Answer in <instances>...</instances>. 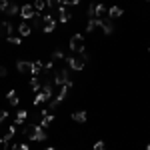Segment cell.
<instances>
[{
    "instance_id": "cell-28",
    "label": "cell",
    "mask_w": 150,
    "mask_h": 150,
    "mask_svg": "<svg viewBox=\"0 0 150 150\" xmlns=\"http://www.w3.org/2000/svg\"><path fill=\"white\" fill-rule=\"evenodd\" d=\"M8 4H10L8 0H0V12H4V10H6V8H8Z\"/></svg>"
},
{
    "instance_id": "cell-36",
    "label": "cell",
    "mask_w": 150,
    "mask_h": 150,
    "mask_svg": "<svg viewBox=\"0 0 150 150\" xmlns=\"http://www.w3.org/2000/svg\"><path fill=\"white\" fill-rule=\"evenodd\" d=\"M148 2H150V0H148Z\"/></svg>"
},
{
    "instance_id": "cell-35",
    "label": "cell",
    "mask_w": 150,
    "mask_h": 150,
    "mask_svg": "<svg viewBox=\"0 0 150 150\" xmlns=\"http://www.w3.org/2000/svg\"><path fill=\"white\" fill-rule=\"evenodd\" d=\"M46 150H56V148H46Z\"/></svg>"
},
{
    "instance_id": "cell-27",
    "label": "cell",
    "mask_w": 150,
    "mask_h": 150,
    "mask_svg": "<svg viewBox=\"0 0 150 150\" xmlns=\"http://www.w3.org/2000/svg\"><path fill=\"white\" fill-rule=\"evenodd\" d=\"M0 150H8V140L0 138Z\"/></svg>"
},
{
    "instance_id": "cell-19",
    "label": "cell",
    "mask_w": 150,
    "mask_h": 150,
    "mask_svg": "<svg viewBox=\"0 0 150 150\" xmlns=\"http://www.w3.org/2000/svg\"><path fill=\"white\" fill-rule=\"evenodd\" d=\"M46 6L48 8H60V6H62V0H46Z\"/></svg>"
},
{
    "instance_id": "cell-23",
    "label": "cell",
    "mask_w": 150,
    "mask_h": 150,
    "mask_svg": "<svg viewBox=\"0 0 150 150\" xmlns=\"http://www.w3.org/2000/svg\"><path fill=\"white\" fill-rule=\"evenodd\" d=\"M30 86H32V90H40V80H38V76H32Z\"/></svg>"
},
{
    "instance_id": "cell-20",
    "label": "cell",
    "mask_w": 150,
    "mask_h": 150,
    "mask_svg": "<svg viewBox=\"0 0 150 150\" xmlns=\"http://www.w3.org/2000/svg\"><path fill=\"white\" fill-rule=\"evenodd\" d=\"M32 6H34L36 12H40V10H44V8H46V2H44V0H36Z\"/></svg>"
},
{
    "instance_id": "cell-5",
    "label": "cell",
    "mask_w": 150,
    "mask_h": 150,
    "mask_svg": "<svg viewBox=\"0 0 150 150\" xmlns=\"http://www.w3.org/2000/svg\"><path fill=\"white\" fill-rule=\"evenodd\" d=\"M68 82H70L68 68H62V70H58L56 74H54V84H58V86H64V84H68Z\"/></svg>"
},
{
    "instance_id": "cell-9",
    "label": "cell",
    "mask_w": 150,
    "mask_h": 150,
    "mask_svg": "<svg viewBox=\"0 0 150 150\" xmlns=\"http://www.w3.org/2000/svg\"><path fill=\"white\" fill-rule=\"evenodd\" d=\"M100 28L104 30V34H112V32H114V24H112L110 18H102V20H100Z\"/></svg>"
},
{
    "instance_id": "cell-25",
    "label": "cell",
    "mask_w": 150,
    "mask_h": 150,
    "mask_svg": "<svg viewBox=\"0 0 150 150\" xmlns=\"http://www.w3.org/2000/svg\"><path fill=\"white\" fill-rule=\"evenodd\" d=\"M14 134H16V124H12V126L8 128V132H6V136H4V138H6V140H10L12 136H14Z\"/></svg>"
},
{
    "instance_id": "cell-17",
    "label": "cell",
    "mask_w": 150,
    "mask_h": 150,
    "mask_svg": "<svg viewBox=\"0 0 150 150\" xmlns=\"http://www.w3.org/2000/svg\"><path fill=\"white\" fill-rule=\"evenodd\" d=\"M4 12H6L8 16H14V14H18V12H20V8H18V6H16V4L12 2V4H8V8H6Z\"/></svg>"
},
{
    "instance_id": "cell-15",
    "label": "cell",
    "mask_w": 150,
    "mask_h": 150,
    "mask_svg": "<svg viewBox=\"0 0 150 150\" xmlns=\"http://www.w3.org/2000/svg\"><path fill=\"white\" fill-rule=\"evenodd\" d=\"M6 98H8V102H10L12 106H16V104H18V94H16V90L6 92Z\"/></svg>"
},
{
    "instance_id": "cell-13",
    "label": "cell",
    "mask_w": 150,
    "mask_h": 150,
    "mask_svg": "<svg viewBox=\"0 0 150 150\" xmlns=\"http://www.w3.org/2000/svg\"><path fill=\"white\" fill-rule=\"evenodd\" d=\"M18 32H20V36H28L30 32H32V26H30V24H26V22H20Z\"/></svg>"
},
{
    "instance_id": "cell-7",
    "label": "cell",
    "mask_w": 150,
    "mask_h": 150,
    "mask_svg": "<svg viewBox=\"0 0 150 150\" xmlns=\"http://www.w3.org/2000/svg\"><path fill=\"white\" fill-rule=\"evenodd\" d=\"M16 68H18V72H22V74H32V62H28V60H18V62H16Z\"/></svg>"
},
{
    "instance_id": "cell-8",
    "label": "cell",
    "mask_w": 150,
    "mask_h": 150,
    "mask_svg": "<svg viewBox=\"0 0 150 150\" xmlns=\"http://www.w3.org/2000/svg\"><path fill=\"white\" fill-rule=\"evenodd\" d=\"M54 28H56V22L52 20L50 14H46V16H44V28H42V30H44L46 34H50V32H54Z\"/></svg>"
},
{
    "instance_id": "cell-4",
    "label": "cell",
    "mask_w": 150,
    "mask_h": 150,
    "mask_svg": "<svg viewBox=\"0 0 150 150\" xmlns=\"http://www.w3.org/2000/svg\"><path fill=\"white\" fill-rule=\"evenodd\" d=\"M70 50L72 52H84V36L82 34H74L70 38Z\"/></svg>"
},
{
    "instance_id": "cell-11",
    "label": "cell",
    "mask_w": 150,
    "mask_h": 150,
    "mask_svg": "<svg viewBox=\"0 0 150 150\" xmlns=\"http://www.w3.org/2000/svg\"><path fill=\"white\" fill-rule=\"evenodd\" d=\"M122 16V8L120 6H110L108 8V18L112 20V18H120Z\"/></svg>"
},
{
    "instance_id": "cell-1",
    "label": "cell",
    "mask_w": 150,
    "mask_h": 150,
    "mask_svg": "<svg viewBox=\"0 0 150 150\" xmlns=\"http://www.w3.org/2000/svg\"><path fill=\"white\" fill-rule=\"evenodd\" d=\"M24 134H26L28 140H34V142L46 140V132H44V128L40 126V124H28V126L24 128Z\"/></svg>"
},
{
    "instance_id": "cell-34",
    "label": "cell",
    "mask_w": 150,
    "mask_h": 150,
    "mask_svg": "<svg viewBox=\"0 0 150 150\" xmlns=\"http://www.w3.org/2000/svg\"><path fill=\"white\" fill-rule=\"evenodd\" d=\"M146 150H150V144H148V146H146Z\"/></svg>"
},
{
    "instance_id": "cell-24",
    "label": "cell",
    "mask_w": 150,
    "mask_h": 150,
    "mask_svg": "<svg viewBox=\"0 0 150 150\" xmlns=\"http://www.w3.org/2000/svg\"><path fill=\"white\" fill-rule=\"evenodd\" d=\"M86 14H88V18H96V2H94V4H90V8H88V12H86Z\"/></svg>"
},
{
    "instance_id": "cell-29",
    "label": "cell",
    "mask_w": 150,
    "mask_h": 150,
    "mask_svg": "<svg viewBox=\"0 0 150 150\" xmlns=\"http://www.w3.org/2000/svg\"><path fill=\"white\" fill-rule=\"evenodd\" d=\"M12 150H30V146H28V144H16Z\"/></svg>"
},
{
    "instance_id": "cell-10",
    "label": "cell",
    "mask_w": 150,
    "mask_h": 150,
    "mask_svg": "<svg viewBox=\"0 0 150 150\" xmlns=\"http://www.w3.org/2000/svg\"><path fill=\"white\" fill-rule=\"evenodd\" d=\"M58 16H60V20H62V22H68L70 18H72V14H70L68 6H64V4H62V6L58 8Z\"/></svg>"
},
{
    "instance_id": "cell-16",
    "label": "cell",
    "mask_w": 150,
    "mask_h": 150,
    "mask_svg": "<svg viewBox=\"0 0 150 150\" xmlns=\"http://www.w3.org/2000/svg\"><path fill=\"white\" fill-rule=\"evenodd\" d=\"M52 122H54V114H46L44 118H42V122H40V126H42V128H48L50 124H52Z\"/></svg>"
},
{
    "instance_id": "cell-26",
    "label": "cell",
    "mask_w": 150,
    "mask_h": 150,
    "mask_svg": "<svg viewBox=\"0 0 150 150\" xmlns=\"http://www.w3.org/2000/svg\"><path fill=\"white\" fill-rule=\"evenodd\" d=\"M94 150H106V144H104L102 140H98V142L94 144Z\"/></svg>"
},
{
    "instance_id": "cell-2",
    "label": "cell",
    "mask_w": 150,
    "mask_h": 150,
    "mask_svg": "<svg viewBox=\"0 0 150 150\" xmlns=\"http://www.w3.org/2000/svg\"><path fill=\"white\" fill-rule=\"evenodd\" d=\"M86 58H88V54H86V52H80V56L66 58V62L70 64L72 70H84V66H86Z\"/></svg>"
},
{
    "instance_id": "cell-22",
    "label": "cell",
    "mask_w": 150,
    "mask_h": 150,
    "mask_svg": "<svg viewBox=\"0 0 150 150\" xmlns=\"http://www.w3.org/2000/svg\"><path fill=\"white\" fill-rule=\"evenodd\" d=\"M6 40H8L10 44H14V46H18V44H22V40H20L18 36H6Z\"/></svg>"
},
{
    "instance_id": "cell-32",
    "label": "cell",
    "mask_w": 150,
    "mask_h": 150,
    "mask_svg": "<svg viewBox=\"0 0 150 150\" xmlns=\"http://www.w3.org/2000/svg\"><path fill=\"white\" fill-rule=\"evenodd\" d=\"M80 0H64V6H70V4H78Z\"/></svg>"
},
{
    "instance_id": "cell-33",
    "label": "cell",
    "mask_w": 150,
    "mask_h": 150,
    "mask_svg": "<svg viewBox=\"0 0 150 150\" xmlns=\"http://www.w3.org/2000/svg\"><path fill=\"white\" fill-rule=\"evenodd\" d=\"M6 116H8V110H0V122H2Z\"/></svg>"
},
{
    "instance_id": "cell-12",
    "label": "cell",
    "mask_w": 150,
    "mask_h": 150,
    "mask_svg": "<svg viewBox=\"0 0 150 150\" xmlns=\"http://www.w3.org/2000/svg\"><path fill=\"white\" fill-rule=\"evenodd\" d=\"M86 118H88V116H86L84 110H76V112H72V120H74V122H86Z\"/></svg>"
},
{
    "instance_id": "cell-6",
    "label": "cell",
    "mask_w": 150,
    "mask_h": 150,
    "mask_svg": "<svg viewBox=\"0 0 150 150\" xmlns=\"http://www.w3.org/2000/svg\"><path fill=\"white\" fill-rule=\"evenodd\" d=\"M20 14H22L24 20H30V18H34V16H36V10H34L32 4H24L22 8H20Z\"/></svg>"
},
{
    "instance_id": "cell-21",
    "label": "cell",
    "mask_w": 150,
    "mask_h": 150,
    "mask_svg": "<svg viewBox=\"0 0 150 150\" xmlns=\"http://www.w3.org/2000/svg\"><path fill=\"white\" fill-rule=\"evenodd\" d=\"M104 12H108V10L104 8L102 4H96V18H102V16H104Z\"/></svg>"
},
{
    "instance_id": "cell-31",
    "label": "cell",
    "mask_w": 150,
    "mask_h": 150,
    "mask_svg": "<svg viewBox=\"0 0 150 150\" xmlns=\"http://www.w3.org/2000/svg\"><path fill=\"white\" fill-rule=\"evenodd\" d=\"M0 76H8V68L6 66H0Z\"/></svg>"
},
{
    "instance_id": "cell-18",
    "label": "cell",
    "mask_w": 150,
    "mask_h": 150,
    "mask_svg": "<svg viewBox=\"0 0 150 150\" xmlns=\"http://www.w3.org/2000/svg\"><path fill=\"white\" fill-rule=\"evenodd\" d=\"M26 110H20V112H18V114H16V118H14V124H22L24 120H26Z\"/></svg>"
},
{
    "instance_id": "cell-14",
    "label": "cell",
    "mask_w": 150,
    "mask_h": 150,
    "mask_svg": "<svg viewBox=\"0 0 150 150\" xmlns=\"http://www.w3.org/2000/svg\"><path fill=\"white\" fill-rule=\"evenodd\" d=\"M42 68H44V64H42L40 60H36V62H32V76H38V74L42 72Z\"/></svg>"
},
{
    "instance_id": "cell-30",
    "label": "cell",
    "mask_w": 150,
    "mask_h": 150,
    "mask_svg": "<svg viewBox=\"0 0 150 150\" xmlns=\"http://www.w3.org/2000/svg\"><path fill=\"white\" fill-rule=\"evenodd\" d=\"M52 58H54V60H62V58H64V54H62L60 50H56V52L52 54Z\"/></svg>"
},
{
    "instance_id": "cell-3",
    "label": "cell",
    "mask_w": 150,
    "mask_h": 150,
    "mask_svg": "<svg viewBox=\"0 0 150 150\" xmlns=\"http://www.w3.org/2000/svg\"><path fill=\"white\" fill-rule=\"evenodd\" d=\"M70 88H72V82H68V84H64V86H60V90H58V96L54 98V100H50V104H48V108H56L58 104L62 102L66 96H68Z\"/></svg>"
}]
</instances>
